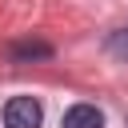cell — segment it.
Returning <instances> with one entry per match:
<instances>
[{
  "label": "cell",
  "mask_w": 128,
  "mask_h": 128,
  "mask_svg": "<svg viewBox=\"0 0 128 128\" xmlns=\"http://www.w3.org/2000/svg\"><path fill=\"white\" fill-rule=\"evenodd\" d=\"M60 128H104V112L96 104H72L60 120Z\"/></svg>",
  "instance_id": "cell-2"
},
{
  "label": "cell",
  "mask_w": 128,
  "mask_h": 128,
  "mask_svg": "<svg viewBox=\"0 0 128 128\" xmlns=\"http://www.w3.org/2000/svg\"><path fill=\"white\" fill-rule=\"evenodd\" d=\"M12 56H16V60H44V56H52V48H48V44H16Z\"/></svg>",
  "instance_id": "cell-3"
},
{
  "label": "cell",
  "mask_w": 128,
  "mask_h": 128,
  "mask_svg": "<svg viewBox=\"0 0 128 128\" xmlns=\"http://www.w3.org/2000/svg\"><path fill=\"white\" fill-rule=\"evenodd\" d=\"M44 108L36 96H12L4 104V128H40Z\"/></svg>",
  "instance_id": "cell-1"
},
{
  "label": "cell",
  "mask_w": 128,
  "mask_h": 128,
  "mask_svg": "<svg viewBox=\"0 0 128 128\" xmlns=\"http://www.w3.org/2000/svg\"><path fill=\"white\" fill-rule=\"evenodd\" d=\"M108 48H112L116 56H128V28H120V32H112V40H108Z\"/></svg>",
  "instance_id": "cell-4"
}]
</instances>
